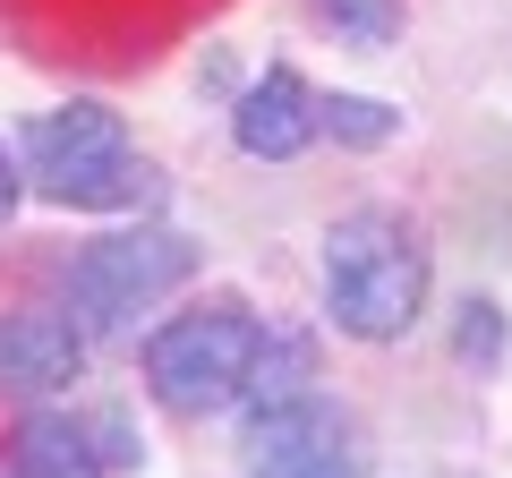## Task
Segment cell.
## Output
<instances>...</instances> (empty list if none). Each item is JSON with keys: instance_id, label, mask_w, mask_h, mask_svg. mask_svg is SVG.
<instances>
[{"instance_id": "cell-12", "label": "cell", "mask_w": 512, "mask_h": 478, "mask_svg": "<svg viewBox=\"0 0 512 478\" xmlns=\"http://www.w3.org/2000/svg\"><path fill=\"white\" fill-rule=\"evenodd\" d=\"M18 197H26V171H18V154L0 146V222L18 214Z\"/></svg>"}, {"instance_id": "cell-5", "label": "cell", "mask_w": 512, "mask_h": 478, "mask_svg": "<svg viewBox=\"0 0 512 478\" xmlns=\"http://www.w3.org/2000/svg\"><path fill=\"white\" fill-rule=\"evenodd\" d=\"M248 478H367L359 427L325 402V393H282V402L248 410V436H239Z\"/></svg>"}, {"instance_id": "cell-7", "label": "cell", "mask_w": 512, "mask_h": 478, "mask_svg": "<svg viewBox=\"0 0 512 478\" xmlns=\"http://www.w3.org/2000/svg\"><path fill=\"white\" fill-rule=\"evenodd\" d=\"M231 137L239 154H256V163H291L299 146L316 137V94L299 86V69H265L248 94H239L231 111Z\"/></svg>"}, {"instance_id": "cell-2", "label": "cell", "mask_w": 512, "mask_h": 478, "mask_svg": "<svg viewBox=\"0 0 512 478\" xmlns=\"http://www.w3.org/2000/svg\"><path fill=\"white\" fill-rule=\"evenodd\" d=\"M26 171H35V188L52 205H86V214H103V205H146L154 197V171L128 154V129L111 103H60L43 111L35 129H26Z\"/></svg>"}, {"instance_id": "cell-6", "label": "cell", "mask_w": 512, "mask_h": 478, "mask_svg": "<svg viewBox=\"0 0 512 478\" xmlns=\"http://www.w3.org/2000/svg\"><path fill=\"white\" fill-rule=\"evenodd\" d=\"M86 368V325L77 316H0V385L9 393H52L77 385Z\"/></svg>"}, {"instance_id": "cell-8", "label": "cell", "mask_w": 512, "mask_h": 478, "mask_svg": "<svg viewBox=\"0 0 512 478\" xmlns=\"http://www.w3.org/2000/svg\"><path fill=\"white\" fill-rule=\"evenodd\" d=\"M94 427H77L69 410H35V419L18 427V478H103L111 461L94 453Z\"/></svg>"}, {"instance_id": "cell-11", "label": "cell", "mask_w": 512, "mask_h": 478, "mask_svg": "<svg viewBox=\"0 0 512 478\" xmlns=\"http://www.w3.org/2000/svg\"><path fill=\"white\" fill-rule=\"evenodd\" d=\"M461 359H478V368L504 359V308H495V299H470V308H461Z\"/></svg>"}, {"instance_id": "cell-9", "label": "cell", "mask_w": 512, "mask_h": 478, "mask_svg": "<svg viewBox=\"0 0 512 478\" xmlns=\"http://www.w3.org/2000/svg\"><path fill=\"white\" fill-rule=\"evenodd\" d=\"M316 129H325L333 146H393L402 111L376 103V94H325V103H316Z\"/></svg>"}, {"instance_id": "cell-10", "label": "cell", "mask_w": 512, "mask_h": 478, "mask_svg": "<svg viewBox=\"0 0 512 478\" xmlns=\"http://www.w3.org/2000/svg\"><path fill=\"white\" fill-rule=\"evenodd\" d=\"M308 9H316L342 43H359V52L393 43V26H402V9H393V0H308Z\"/></svg>"}, {"instance_id": "cell-4", "label": "cell", "mask_w": 512, "mask_h": 478, "mask_svg": "<svg viewBox=\"0 0 512 478\" xmlns=\"http://www.w3.org/2000/svg\"><path fill=\"white\" fill-rule=\"evenodd\" d=\"M188 274H197V239L137 222V231H111V239H94V248H77L69 308H77L86 333H128L146 308H163Z\"/></svg>"}, {"instance_id": "cell-1", "label": "cell", "mask_w": 512, "mask_h": 478, "mask_svg": "<svg viewBox=\"0 0 512 478\" xmlns=\"http://www.w3.org/2000/svg\"><path fill=\"white\" fill-rule=\"evenodd\" d=\"M325 308L350 342H393L427 308V248L402 214H342L325 231Z\"/></svg>"}, {"instance_id": "cell-3", "label": "cell", "mask_w": 512, "mask_h": 478, "mask_svg": "<svg viewBox=\"0 0 512 478\" xmlns=\"http://www.w3.org/2000/svg\"><path fill=\"white\" fill-rule=\"evenodd\" d=\"M256 350H265L256 316L231 308V299H214V308H197V316H171V325L146 342V385H154V402H163V410L205 419V410L248 402Z\"/></svg>"}]
</instances>
